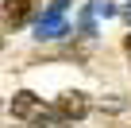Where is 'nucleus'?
Masks as SVG:
<instances>
[{
	"label": "nucleus",
	"instance_id": "nucleus-2",
	"mask_svg": "<svg viewBox=\"0 0 131 128\" xmlns=\"http://www.w3.org/2000/svg\"><path fill=\"white\" fill-rule=\"evenodd\" d=\"M0 16H4V27H23L31 16H35V0H4V8H0Z\"/></svg>",
	"mask_w": 131,
	"mask_h": 128
},
{
	"label": "nucleus",
	"instance_id": "nucleus-4",
	"mask_svg": "<svg viewBox=\"0 0 131 128\" xmlns=\"http://www.w3.org/2000/svg\"><path fill=\"white\" fill-rule=\"evenodd\" d=\"M39 109H42V101H39L31 89H19V93H12V116H16V120H31Z\"/></svg>",
	"mask_w": 131,
	"mask_h": 128
},
{
	"label": "nucleus",
	"instance_id": "nucleus-7",
	"mask_svg": "<svg viewBox=\"0 0 131 128\" xmlns=\"http://www.w3.org/2000/svg\"><path fill=\"white\" fill-rule=\"evenodd\" d=\"M89 8H93V12H96V16H104V20H108V16H116V12H119V8H112V4H108V0H93V4H89Z\"/></svg>",
	"mask_w": 131,
	"mask_h": 128
},
{
	"label": "nucleus",
	"instance_id": "nucleus-9",
	"mask_svg": "<svg viewBox=\"0 0 131 128\" xmlns=\"http://www.w3.org/2000/svg\"><path fill=\"white\" fill-rule=\"evenodd\" d=\"M123 20H127V23H131V4H127V8H123Z\"/></svg>",
	"mask_w": 131,
	"mask_h": 128
},
{
	"label": "nucleus",
	"instance_id": "nucleus-6",
	"mask_svg": "<svg viewBox=\"0 0 131 128\" xmlns=\"http://www.w3.org/2000/svg\"><path fill=\"white\" fill-rule=\"evenodd\" d=\"M81 35H96V12L93 8L81 12Z\"/></svg>",
	"mask_w": 131,
	"mask_h": 128
},
{
	"label": "nucleus",
	"instance_id": "nucleus-1",
	"mask_svg": "<svg viewBox=\"0 0 131 128\" xmlns=\"http://www.w3.org/2000/svg\"><path fill=\"white\" fill-rule=\"evenodd\" d=\"M54 113H58L62 120H81V116H89V97L77 93V89H70V93H62V97H58Z\"/></svg>",
	"mask_w": 131,
	"mask_h": 128
},
{
	"label": "nucleus",
	"instance_id": "nucleus-5",
	"mask_svg": "<svg viewBox=\"0 0 131 128\" xmlns=\"http://www.w3.org/2000/svg\"><path fill=\"white\" fill-rule=\"evenodd\" d=\"M58 124H62V116L50 113V109H39V113L31 116V128H58Z\"/></svg>",
	"mask_w": 131,
	"mask_h": 128
},
{
	"label": "nucleus",
	"instance_id": "nucleus-3",
	"mask_svg": "<svg viewBox=\"0 0 131 128\" xmlns=\"http://www.w3.org/2000/svg\"><path fill=\"white\" fill-rule=\"evenodd\" d=\"M62 35H70V27H66V20L58 12H42V20L35 23V39H62Z\"/></svg>",
	"mask_w": 131,
	"mask_h": 128
},
{
	"label": "nucleus",
	"instance_id": "nucleus-8",
	"mask_svg": "<svg viewBox=\"0 0 131 128\" xmlns=\"http://www.w3.org/2000/svg\"><path fill=\"white\" fill-rule=\"evenodd\" d=\"M123 50H127V54H131V35H127V39H123Z\"/></svg>",
	"mask_w": 131,
	"mask_h": 128
},
{
	"label": "nucleus",
	"instance_id": "nucleus-10",
	"mask_svg": "<svg viewBox=\"0 0 131 128\" xmlns=\"http://www.w3.org/2000/svg\"><path fill=\"white\" fill-rule=\"evenodd\" d=\"M58 128H70V120H62V124H58Z\"/></svg>",
	"mask_w": 131,
	"mask_h": 128
}]
</instances>
